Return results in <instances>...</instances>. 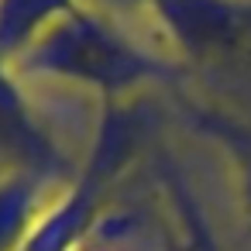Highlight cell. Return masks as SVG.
<instances>
[{"instance_id":"cell-1","label":"cell","mask_w":251,"mask_h":251,"mask_svg":"<svg viewBox=\"0 0 251 251\" xmlns=\"http://www.w3.org/2000/svg\"><path fill=\"white\" fill-rule=\"evenodd\" d=\"M14 73L90 90L100 103H131L138 93L165 86L172 79V62L131 38L110 11L83 0L14 66Z\"/></svg>"},{"instance_id":"cell-2","label":"cell","mask_w":251,"mask_h":251,"mask_svg":"<svg viewBox=\"0 0 251 251\" xmlns=\"http://www.w3.org/2000/svg\"><path fill=\"white\" fill-rule=\"evenodd\" d=\"M172 55L230 66L251 55V0H148L145 11Z\"/></svg>"},{"instance_id":"cell-3","label":"cell","mask_w":251,"mask_h":251,"mask_svg":"<svg viewBox=\"0 0 251 251\" xmlns=\"http://www.w3.org/2000/svg\"><path fill=\"white\" fill-rule=\"evenodd\" d=\"M0 176H28L45 186H69L79 176L76 158L31 107L21 76L0 62Z\"/></svg>"},{"instance_id":"cell-4","label":"cell","mask_w":251,"mask_h":251,"mask_svg":"<svg viewBox=\"0 0 251 251\" xmlns=\"http://www.w3.org/2000/svg\"><path fill=\"white\" fill-rule=\"evenodd\" d=\"M176 103H179L186 124L227 155L234 182H237L241 210L251 224V124L241 121L237 114L217 107V103H206V100H196V97H186V93H179Z\"/></svg>"},{"instance_id":"cell-5","label":"cell","mask_w":251,"mask_h":251,"mask_svg":"<svg viewBox=\"0 0 251 251\" xmlns=\"http://www.w3.org/2000/svg\"><path fill=\"white\" fill-rule=\"evenodd\" d=\"M83 0H0V62L18 66Z\"/></svg>"},{"instance_id":"cell-6","label":"cell","mask_w":251,"mask_h":251,"mask_svg":"<svg viewBox=\"0 0 251 251\" xmlns=\"http://www.w3.org/2000/svg\"><path fill=\"white\" fill-rule=\"evenodd\" d=\"M52 186L28 176H0V251H18L42 213V200Z\"/></svg>"}]
</instances>
